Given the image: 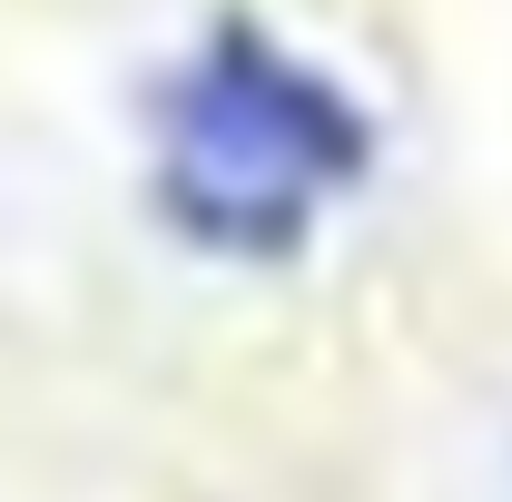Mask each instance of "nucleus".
<instances>
[{"instance_id": "1", "label": "nucleus", "mask_w": 512, "mask_h": 502, "mask_svg": "<svg viewBox=\"0 0 512 502\" xmlns=\"http://www.w3.org/2000/svg\"><path fill=\"white\" fill-rule=\"evenodd\" d=\"M375 178L365 99L227 10L148 99V197L188 247L227 266H286Z\"/></svg>"}]
</instances>
